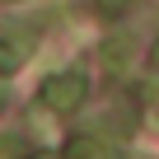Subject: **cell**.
<instances>
[{"instance_id": "cell-4", "label": "cell", "mask_w": 159, "mask_h": 159, "mask_svg": "<svg viewBox=\"0 0 159 159\" xmlns=\"http://www.w3.org/2000/svg\"><path fill=\"white\" fill-rule=\"evenodd\" d=\"M150 66L159 70V38H154V47H150Z\"/></svg>"}, {"instance_id": "cell-2", "label": "cell", "mask_w": 159, "mask_h": 159, "mask_svg": "<svg viewBox=\"0 0 159 159\" xmlns=\"http://www.w3.org/2000/svg\"><path fill=\"white\" fill-rule=\"evenodd\" d=\"M70 159H108V150L94 145V140H75L70 145Z\"/></svg>"}, {"instance_id": "cell-1", "label": "cell", "mask_w": 159, "mask_h": 159, "mask_svg": "<svg viewBox=\"0 0 159 159\" xmlns=\"http://www.w3.org/2000/svg\"><path fill=\"white\" fill-rule=\"evenodd\" d=\"M42 98H47V108H56V112L80 108V98H84V75H56V80H47Z\"/></svg>"}, {"instance_id": "cell-3", "label": "cell", "mask_w": 159, "mask_h": 159, "mask_svg": "<svg viewBox=\"0 0 159 159\" xmlns=\"http://www.w3.org/2000/svg\"><path fill=\"white\" fill-rule=\"evenodd\" d=\"M14 66H19V61H14V52H10V47H0V70H14Z\"/></svg>"}]
</instances>
